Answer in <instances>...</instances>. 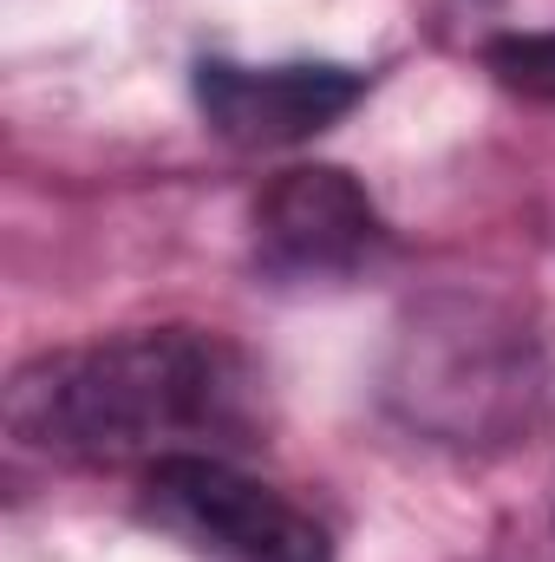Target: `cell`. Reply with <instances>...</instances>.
Returning <instances> with one entry per match:
<instances>
[{
	"label": "cell",
	"instance_id": "5",
	"mask_svg": "<svg viewBox=\"0 0 555 562\" xmlns=\"http://www.w3.org/2000/svg\"><path fill=\"white\" fill-rule=\"evenodd\" d=\"M490 72L523 92V99H555V33H510L490 46Z\"/></svg>",
	"mask_w": 555,
	"mask_h": 562
},
{
	"label": "cell",
	"instance_id": "3",
	"mask_svg": "<svg viewBox=\"0 0 555 562\" xmlns=\"http://www.w3.org/2000/svg\"><path fill=\"white\" fill-rule=\"evenodd\" d=\"M380 243V210L373 196L333 170H281L256 203V262L281 281H327L353 276Z\"/></svg>",
	"mask_w": 555,
	"mask_h": 562
},
{
	"label": "cell",
	"instance_id": "4",
	"mask_svg": "<svg viewBox=\"0 0 555 562\" xmlns=\"http://www.w3.org/2000/svg\"><path fill=\"white\" fill-rule=\"evenodd\" d=\"M366 79L347 66H236V59H203L196 66V105L209 132L242 150H281L360 105Z\"/></svg>",
	"mask_w": 555,
	"mask_h": 562
},
{
	"label": "cell",
	"instance_id": "2",
	"mask_svg": "<svg viewBox=\"0 0 555 562\" xmlns=\"http://www.w3.org/2000/svg\"><path fill=\"white\" fill-rule=\"evenodd\" d=\"M144 517L209 562H333L327 530L229 458H163L144 471Z\"/></svg>",
	"mask_w": 555,
	"mask_h": 562
},
{
	"label": "cell",
	"instance_id": "1",
	"mask_svg": "<svg viewBox=\"0 0 555 562\" xmlns=\"http://www.w3.org/2000/svg\"><path fill=\"white\" fill-rule=\"evenodd\" d=\"M256 380L242 353L196 327L118 334L53 353L13 380V438L79 464H163L223 458L249 431Z\"/></svg>",
	"mask_w": 555,
	"mask_h": 562
}]
</instances>
